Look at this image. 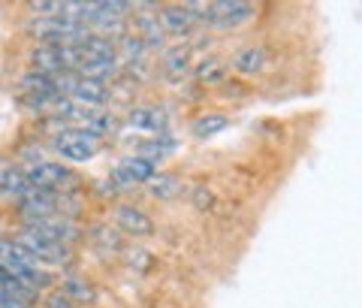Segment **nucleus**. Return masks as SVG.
Here are the masks:
<instances>
[{
    "label": "nucleus",
    "instance_id": "aec40b11",
    "mask_svg": "<svg viewBox=\"0 0 362 308\" xmlns=\"http://www.w3.org/2000/svg\"><path fill=\"white\" fill-rule=\"evenodd\" d=\"M45 305H49V308H76L70 300H66L64 293H52L49 300H45Z\"/></svg>",
    "mask_w": 362,
    "mask_h": 308
},
{
    "label": "nucleus",
    "instance_id": "9d476101",
    "mask_svg": "<svg viewBox=\"0 0 362 308\" xmlns=\"http://www.w3.org/2000/svg\"><path fill=\"white\" fill-rule=\"evenodd\" d=\"M157 21H160L163 33H175V37H185V33H190L197 25V18L187 13V6H163Z\"/></svg>",
    "mask_w": 362,
    "mask_h": 308
},
{
    "label": "nucleus",
    "instance_id": "39448f33",
    "mask_svg": "<svg viewBox=\"0 0 362 308\" xmlns=\"http://www.w3.org/2000/svg\"><path fill=\"white\" fill-rule=\"evenodd\" d=\"M115 181L121 188H133V185H148V181L157 176V164L148 161L142 154H133V157H124V161L115 166Z\"/></svg>",
    "mask_w": 362,
    "mask_h": 308
},
{
    "label": "nucleus",
    "instance_id": "1a4fd4ad",
    "mask_svg": "<svg viewBox=\"0 0 362 308\" xmlns=\"http://www.w3.org/2000/svg\"><path fill=\"white\" fill-rule=\"evenodd\" d=\"M127 121H130V127L145 130V133H154V136H166V130H169V118L163 115L160 109H151V106L133 109Z\"/></svg>",
    "mask_w": 362,
    "mask_h": 308
},
{
    "label": "nucleus",
    "instance_id": "0eeeda50",
    "mask_svg": "<svg viewBox=\"0 0 362 308\" xmlns=\"http://www.w3.org/2000/svg\"><path fill=\"white\" fill-rule=\"evenodd\" d=\"M115 221H118L121 230L130 233V236H151L154 233V221L142 209H136V205H118Z\"/></svg>",
    "mask_w": 362,
    "mask_h": 308
},
{
    "label": "nucleus",
    "instance_id": "dca6fc26",
    "mask_svg": "<svg viewBox=\"0 0 362 308\" xmlns=\"http://www.w3.org/2000/svg\"><path fill=\"white\" fill-rule=\"evenodd\" d=\"M230 127V118L221 115V112H211V115H202L194 121V127H190V133L197 136V139H211L214 133H221Z\"/></svg>",
    "mask_w": 362,
    "mask_h": 308
},
{
    "label": "nucleus",
    "instance_id": "412c9836",
    "mask_svg": "<svg viewBox=\"0 0 362 308\" xmlns=\"http://www.w3.org/2000/svg\"><path fill=\"white\" fill-rule=\"evenodd\" d=\"M0 308H28L25 302H16V300H6V296H0Z\"/></svg>",
    "mask_w": 362,
    "mask_h": 308
},
{
    "label": "nucleus",
    "instance_id": "ddd939ff",
    "mask_svg": "<svg viewBox=\"0 0 362 308\" xmlns=\"http://www.w3.org/2000/svg\"><path fill=\"white\" fill-rule=\"evenodd\" d=\"M61 293L73 305H90V302H97V290H94V284H90L88 278H64Z\"/></svg>",
    "mask_w": 362,
    "mask_h": 308
},
{
    "label": "nucleus",
    "instance_id": "f257e3e1",
    "mask_svg": "<svg viewBox=\"0 0 362 308\" xmlns=\"http://www.w3.org/2000/svg\"><path fill=\"white\" fill-rule=\"evenodd\" d=\"M54 148L64 161H73V164H85L90 157H97L100 152V136H94L90 130L82 127H66L54 136Z\"/></svg>",
    "mask_w": 362,
    "mask_h": 308
},
{
    "label": "nucleus",
    "instance_id": "20e7f679",
    "mask_svg": "<svg viewBox=\"0 0 362 308\" xmlns=\"http://www.w3.org/2000/svg\"><path fill=\"white\" fill-rule=\"evenodd\" d=\"M16 242L28 251V254L37 260V263H52V266H58V263H66V257H70V251H66V245L61 242H52V239H42L37 233H30L25 230Z\"/></svg>",
    "mask_w": 362,
    "mask_h": 308
},
{
    "label": "nucleus",
    "instance_id": "2eb2a0df",
    "mask_svg": "<svg viewBox=\"0 0 362 308\" xmlns=\"http://www.w3.org/2000/svg\"><path fill=\"white\" fill-rule=\"evenodd\" d=\"M148 193L157 200H173L181 193V178L173 176V173H157L151 181H148Z\"/></svg>",
    "mask_w": 362,
    "mask_h": 308
},
{
    "label": "nucleus",
    "instance_id": "a211bd4d",
    "mask_svg": "<svg viewBox=\"0 0 362 308\" xmlns=\"http://www.w3.org/2000/svg\"><path fill=\"white\" fill-rule=\"evenodd\" d=\"M175 142L173 139H169V136H154V139L151 142H145L142 148H139V152H142V157H148V161H160V157H166V154H173L175 152Z\"/></svg>",
    "mask_w": 362,
    "mask_h": 308
},
{
    "label": "nucleus",
    "instance_id": "6ab92c4d",
    "mask_svg": "<svg viewBox=\"0 0 362 308\" xmlns=\"http://www.w3.org/2000/svg\"><path fill=\"white\" fill-rule=\"evenodd\" d=\"M197 76L202 79V82H221V79L226 76V67H221L218 61H202Z\"/></svg>",
    "mask_w": 362,
    "mask_h": 308
},
{
    "label": "nucleus",
    "instance_id": "7ed1b4c3",
    "mask_svg": "<svg viewBox=\"0 0 362 308\" xmlns=\"http://www.w3.org/2000/svg\"><path fill=\"white\" fill-rule=\"evenodd\" d=\"M21 173H25L28 185L33 190H49L54 193V188H61L66 178H70V169L64 164H52V161H33V164H25L21 166Z\"/></svg>",
    "mask_w": 362,
    "mask_h": 308
},
{
    "label": "nucleus",
    "instance_id": "f3484780",
    "mask_svg": "<svg viewBox=\"0 0 362 308\" xmlns=\"http://www.w3.org/2000/svg\"><path fill=\"white\" fill-rule=\"evenodd\" d=\"M90 242H94V248L100 251V254H115V251L121 248V239L115 230H109V227H94V236H90Z\"/></svg>",
    "mask_w": 362,
    "mask_h": 308
},
{
    "label": "nucleus",
    "instance_id": "f03ea898",
    "mask_svg": "<svg viewBox=\"0 0 362 308\" xmlns=\"http://www.w3.org/2000/svg\"><path fill=\"white\" fill-rule=\"evenodd\" d=\"M211 28H221V30H230V28H239L245 21L254 18V6L251 4H242V0H214V4H206V16Z\"/></svg>",
    "mask_w": 362,
    "mask_h": 308
},
{
    "label": "nucleus",
    "instance_id": "423d86ee",
    "mask_svg": "<svg viewBox=\"0 0 362 308\" xmlns=\"http://www.w3.org/2000/svg\"><path fill=\"white\" fill-rule=\"evenodd\" d=\"M18 209L28 221H42V218H54L58 212V197L49 190H30L18 200Z\"/></svg>",
    "mask_w": 362,
    "mask_h": 308
},
{
    "label": "nucleus",
    "instance_id": "4468645a",
    "mask_svg": "<svg viewBox=\"0 0 362 308\" xmlns=\"http://www.w3.org/2000/svg\"><path fill=\"white\" fill-rule=\"evenodd\" d=\"M190 70V55L187 49H181V45H175V49H169L166 52V58H163V76L169 79V82H181V79L187 76Z\"/></svg>",
    "mask_w": 362,
    "mask_h": 308
},
{
    "label": "nucleus",
    "instance_id": "6e6552de",
    "mask_svg": "<svg viewBox=\"0 0 362 308\" xmlns=\"http://www.w3.org/2000/svg\"><path fill=\"white\" fill-rule=\"evenodd\" d=\"M266 67H269L266 45H247V49H242L239 55H235V61H233V70L239 76H259Z\"/></svg>",
    "mask_w": 362,
    "mask_h": 308
},
{
    "label": "nucleus",
    "instance_id": "f8f14e48",
    "mask_svg": "<svg viewBox=\"0 0 362 308\" xmlns=\"http://www.w3.org/2000/svg\"><path fill=\"white\" fill-rule=\"evenodd\" d=\"M136 37L142 40L145 49H163V28H160V21H157V16H139L136 18Z\"/></svg>",
    "mask_w": 362,
    "mask_h": 308
},
{
    "label": "nucleus",
    "instance_id": "4be33fe9",
    "mask_svg": "<svg viewBox=\"0 0 362 308\" xmlns=\"http://www.w3.org/2000/svg\"><path fill=\"white\" fill-rule=\"evenodd\" d=\"M0 251H4V239H0Z\"/></svg>",
    "mask_w": 362,
    "mask_h": 308
},
{
    "label": "nucleus",
    "instance_id": "9b49d317",
    "mask_svg": "<svg viewBox=\"0 0 362 308\" xmlns=\"http://www.w3.org/2000/svg\"><path fill=\"white\" fill-rule=\"evenodd\" d=\"M0 190L9 193V197H16V200H21V197H25V193H30L33 188L28 185V178H25V173H21L18 166L0 161Z\"/></svg>",
    "mask_w": 362,
    "mask_h": 308
}]
</instances>
